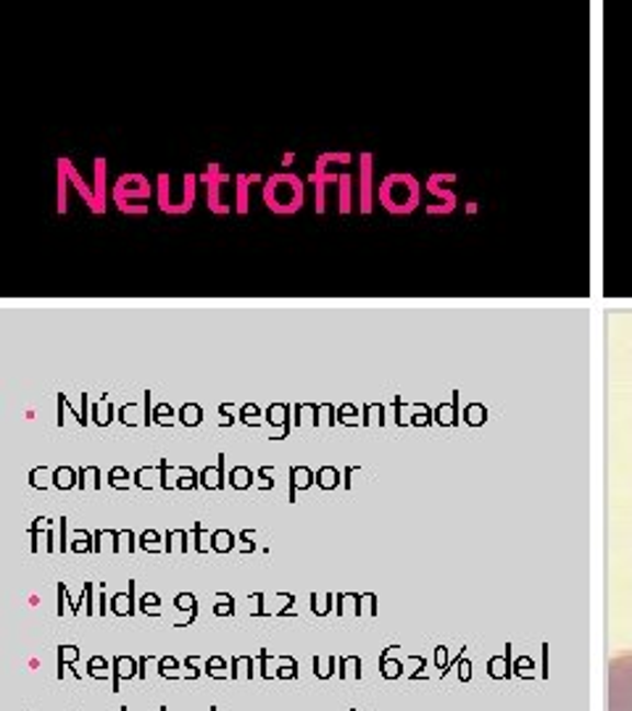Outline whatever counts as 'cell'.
Here are the masks:
<instances>
[{"instance_id":"obj_1","label":"cell","mask_w":632,"mask_h":711,"mask_svg":"<svg viewBox=\"0 0 632 711\" xmlns=\"http://www.w3.org/2000/svg\"><path fill=\"white\" fill-rule=\"evenodd\" d=\"M261 198L272 214H298L303 208V201H306V184H303L301 177L293 174V171H280V174L267 177Z\"/></svg>"},{"instance_id":"obj_2","label":"cell","mask_w":632,"mask_h":711,"mask_svg":"<svg viewBox=\"0 0 632 711\" xmlns=\"http://www.w3.org/2000/svg\"><path fill=\"white\" fill-rule=\"evenodd\" d=\"M419 195H421L419 182L414 180L411 174H404V171H393V174H387L385 180L380 182V190H377L380 203L385 206V211H391L395 216L411 214V211L419 206Z\"/></svg>"},{"instance_id":"obj_3","label":"cell","mask_w":632,"mask_h":711,"mask_svg":"<svg viewBox=\"0 0 632 711\" xmlns=\"http://www.w3.org/2000/svg\"><path fill=\"white\" fill-rule=\"evenodd\" d=\"M150 195H154V184L145 174H122L114 182V190H111V198H114L116 208L122 214H132V216H143L148 214V203Z\"/></svg>"},{"instance_id":"obj_4","label":"cell","mask_w":632,"mask_h":711,"mask_svg":"<svg viewBox=\"0 0 632 711\" xmlns=\"http://www.w3.org/2000/svg\"><path fill=\"white\" fill-rule=\"evenodd\" d=\"M198 182L201 177L198 174H182V195H174V184H171V174H158L156 180V203L163 214H188L195 206V195H198Z\"/></svg>"},{"instance_id":"obj_5","label":"cell","mask_w":632,"mask_h":711,"mask_svg":"<svg viewBox=\"0 0 632 711\" xmlns=\"http://www.w3.org/2000/svg\"><path fill=\"white\" fill-rule=\"evenodd\" d=\"M609 711H632V654L611 658Z\"/></svg>"},{"instance_id":"obj_6","label":"cell","mask_w":632,"mask_h":711,"mask_svg":"<svg viewBox=\"0 0 632 711\" xmlns=\"http://www.w3.org/2000/svg\"><path fill=\"white\" fill-rule=\"evenodd\" d=\"M351 161H353L351 154H321L319 158H316V167L312 174H308V182H312L316 190V198H314L316 214H325L327 184H335V188H338V182H340L338 171H329V167H332V163H342V167H348Z\"/></svg>"},{"instance_id":"obj_7","label":"cell","mask_w":632,"mask_h":711,"mask_svg":"<svg viewBox=\"0 0 632 711\" xmlns=\"http://www.w3.org/2000/svg\"><path fill=\"white\" fill-rule=\"evenodd\" d=\"M198 177H201V182L208 188V211L211 214H219V216L229 214V211H233V203H229L222 193H224V188L233 190V184H229L233 182V177L224 174V171L219 169V163H214V161H211L206 171Z\"/></svg>"},{"instance_id":"obj_8","label":"cell","mask_w":632,"mask_h":711,"mask_svg":"<svg viewBox=\"0 0 632 711\" xmlns=\"http://www.w3.org/2000/svg\"><path fill=\"white\" fill-rule=\"evenodd\" d=\"M372 154H361V171H359V211L361 214H372L374 208V182H372Z\"/></svg>"},{"instance_id":"obj_9","label":"cell","mask_w":632,"mask_h":711,"mask_svg":"<svg viewBox=\"0 0 632 711\" xmlns=\"http://www.w3.org/2000/svg\"><path fill=\"white\" fill-rule=\"evenodd\" d=\"M58 169L64 171L66 180H69V184H75L79 198H82V201L90 206L92 214H95L98 203H95V193H92V184H88V182L82 180V174H79V171L75 169V163H71V158H58Z\"/></svg>"},{"instance_id":"obj_10","label":"cell","mask_w":632,"mask_h":711,"mask_svg":"<svg viewBox=\"0 0 632 711\" xmlns=\"http://www.w3.org/2000/svg\"><path fill=\"white\" fill-rule=\"evenodd\" d=\"M105 174H109V161H105V158H95V161H92V177H95L92 193H95L98 203L95 214H105Z\"/></svg>"},{"instance_id":"obj_11","label":"cell","mask_w":632,"mask_h":711,"mask_svg":"<svg viewBox=\"0 0 632 711\" xmlns=\"http://www.w3.org/2000/svg\"><path fill=\"white\" fill-rule=\"evenodd\" d=\"M250 174H237L235 177V211L240 216H246L248 214V208H250Z\"/></svg>"},{"instance_id":"obj_12","label":"cell","mask_w":632,"mask_h":711,"mask_svg":"<svg viewBox=\"0 0 632 711\" xmlns=\"http://www.w3.org/2000/svg\"><path fill=\"white\" fill-rule=\"evenodd\" d=\"M353 208V177L342 171L338 182V211L340 214H351Z\"/></svg>"},{"instance_id":"obj_13","label":"cell","mask_w":632,"mask_h":711,"mask_svg":"<svg viewBox=\"0 0 632 711\" xmlns=\"http://www.w3.org/2000/svg\"><path fill=\"white\" fill-rule=\"evenodd\" d=\"M66 190H69V180L61 169H58V214H66Z\"/></svg>"},{"instance_id":"obj_14","label":"cell","mask_w":632,"mask_h":711,"mask_svg":"<svg viewBox=\"0 0 632 711\" xmlns=\"http://www.w3.org/2000/svg\"><path fill=\"white\" fill-rule=\"evenodd\" d=\"M430 193H435V195H443L445 201H448V206L453 208V195H451V193H445V190H440V188H438V182H432V180H430Z\"/></svg>"},{"instance_id":"obj_15","label":"cell","mask_w":632,"mask_h":711,"mask_svg":"<svg viewBox=\"0 0 632 711\" xmlns=\"http://www.w3.org/2000/svg\"><path fill=\"white\" fill-rule=\"evenodd\" d=\"M293 161H295V154H285V158H282V163H285V167H290Z\"/></svg>"}]
</instances>
